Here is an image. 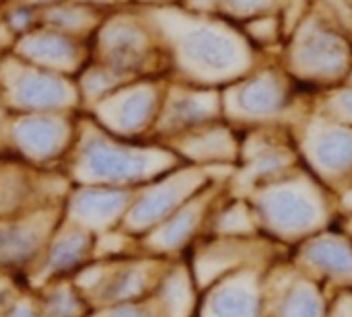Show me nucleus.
Here are the masks:
<instances>
[{
  "instance_id": "1",
  "label": "nucleus",
  "mask_w": 352,
  "mask_h": 317,
  "mask_svg": "<svg viewBox=\"0 0 352 317\" xmlns=\"http://www.w3.org/2000/svg\"><path fill=\"white\" fill-rule=\"evenodd\" d=\"M266 210L280 227H307L318 219L316 204L297 190H278L266 198Z\"/></svg>"
},
{
  "instance_id": "2",
  "label": "nucleus",
  "mask_w": 352,
  "mask_h": 317,
  "mask_svg": "<svg viewBox=\"0 0 352 317\" xmlns=\"http://www.w3.org/2000/svg\"><path fill=\"white\" fill-rule=\"evenodd\" d=\"M309 258L330 270H338V272H349L352 270V254L349 252L346 245L338 243V241H318L309 248Z\"/></svg>"
},
{
  "instance_id": "3",
  "label": "nucleus",
  "mask_w": 352,
  "mask_h": 317,
  "mask_svg": "<svg viewBox=\"0 0 352 317\" xmlns=\"http://www.w3.org/2000/svg\"><path fill=\"white\" fill-rule=\"evenodd\" d=\"M320 303L311 289H299L287 303V317H318Z\"/></svg>"
},
{
  "instance_id": "4",
  "label": "nucleus",
  "mask_w": 352,
  "mask_h": 317,
  "mask_svg": "<svg viewBox=\"0 0 352 317\" xmlns=\"http://www.w3.org/2000/svg\"><path fill=\"white\" fill-rule=\"evenodd\" d=\"M344 202H346L349 206H352V194H351V196H346V200H344Z\"/></svg>"
}]
</instances>
